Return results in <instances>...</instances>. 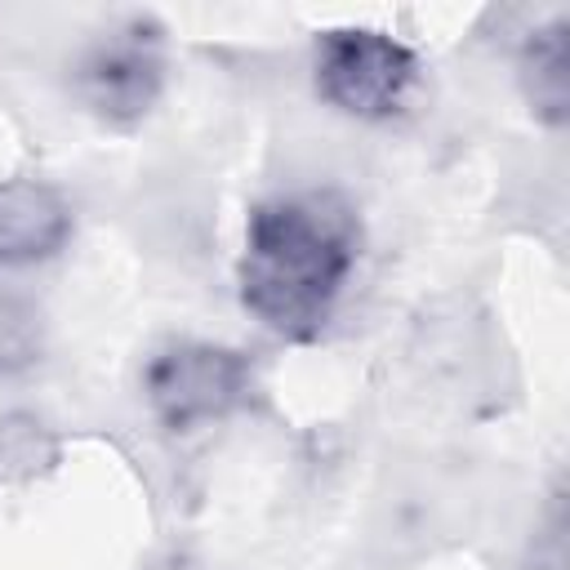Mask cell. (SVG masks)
<instances>
[{"label": "cell", "mask_w": 570, "mask_h": 570, "mask_svg": "<svg viewBox=\"0 0 570 570\" xmlns=\"http://www.w3.org/2000/svg\"><path fill=\"white\" fill-rule=\"evenodd\" d=\"M356 214L334 191L254 205L240 249V303L281 338H312L356 267Z\"/></svg>", "instance_id": "cell-1"}, {"label": "cell", "mask_w": 570, "mask_h": 570, "mask_svg": "<svg viewBox=\"0 0 570 570\" xmlns=\"http://www.w3.org/2000/svg\"><path fill=\"white\" fill-rule=\"evenodd\" d=\"M419 76V58L387 31L343 27L316 45V89L330 107L356 120H387Z\"/></svg>", "instance_id": "cell-2"}, {"label": "cell", "mask_w": 570, "mask_h": 570, "mask_svg": "<svg viewBox=\"0 0 570 570\" xmlns=\"http://www.w3.org/2000/svg\"><path fill=\"white\" fill-rule=\"evenodd\" d=\"M147 405L169 432L227 419L249 392V361L218 343H178L147 365Z\"/></svg>", "instance_id": "cell-3"}, {"label": "cell", "mask_w": 570, "mask_h": 570, "mask_svg": "<svg viewBox=\"0 0 570 570\" xmlns=\"http://www.w3.org/2000/svg\"><path fill=\"white\" fill-rule=\"evenodd\" d=\"M165 85V62L156 45L147 40V27L134 22L125 31H111L102 45H94L76 67V94L80 102L102 116L107 125H134L151 111Z\"/></svg>", "instance_id": "cell-4"}, {"label": "cell", "mask_w": 570, "mask_h": 570, "mask_svg": "<svg viewBox=\"0 0 570 570\" xmlns=\"http://www.w3.org/2000/svg\"><path fill=\"white\" fill-rule=\"evenodd\" d=\"M71 236V205L40 178H0V263L31 267L53 258Z\"/></svg>", "instance_id": "cell-5"}, {"label": "cell", "mask_w": 570, "mask_h": 570, "mask_svg": "<svg viewBox=\"0 0 570 570\" xmlns=\"http://www.w3.org/2000/svg\"><path fill=\"white\" fill-rule=\"evenodd\" d=\"M517 71H521V89H525L530 111L548 125H566V116H570V45H566L561 18L543 22L525 36Z\"/></svg>", "instance_id": "cell-6"}, {"label": "cell", "mask_w": 570, "mask_h": 570, "mask_svg": "<svg viewBox=\"0 0 570 570\" xmlns=\"http://www.w3.org/2000/svg\"><path fill=\"white\" fill-rule=\"evenodd\" d=\"M53 459H58V441L36 414L13 410L0 419V476L4 481H31Z\"/></svg>", "instance_id": "cell-7"}, {"label": "cell", "mask_w": 570, "mask_h": 570, "mask_svg": "<svg viewBox=\"0 0 570 570\" xmlns=\"http://www.w3.org/2000/svg\"><path fill=\"white\" fill-rule=\"evenodd\" d=\"M40 356V316L22 298L0 294V370H27Z\"/></svg>", "instance_id": "cell-8"}]
</instances>
